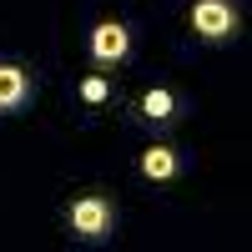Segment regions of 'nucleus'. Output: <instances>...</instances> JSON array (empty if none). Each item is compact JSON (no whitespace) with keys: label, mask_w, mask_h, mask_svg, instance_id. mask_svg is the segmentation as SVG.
Here are the masks:
<instances>
[{"label":"nucleus","mask_w":252,"mask_h":252,"mask_svg":"<svg viewBox=\"0 0 252 252\" xmlns=\"http://www.w3.org/2000/svg\"><path fill=\"white\" fill-rule=\"evenodd\" d=\"M192 31L202 40H222V35L237 31V15H232L227 0H197V5H192Z\"/></svg>","instance_id":"1"},{"label":"nucleus","mask_w":252,"mask_h":252,"mask_svg":"<svg viewBox=\"0 0 252 252\" xmlns=\"http://www.w3.org/2000/svg\"><path fill=\"white\" fill-rule=\"evenodd\" d=\"M71 232L86 237V242L106 237V232H111V207L101 202V197H81V202H71Z\"/></svg>","instance_id":"2"},{"label":"nucleus","mask_w":252,"mask_h":252,"mask_svg":"<svg viewBox=\"0 0 252 252\" xmlns=\"http://www.w3.org/2000/svg\"><path fill=\"white\" fill-rule=\"evenodd\" d=\"M26 71L20 66H0V111H20L26 106Z\"/></svg>","instance_id":"4"},{"label":"nucleus","mask_w":252,"mask_h":252,"mask_svg":"<svg viewBox=\"0 0 252 252\" xmlns=\"http://www.w3.org/2000/svg\"><path fill=\"white\" fill-rule=\"evenodd\" d=\"M126 51H131V35H126V26L106 20V26H96V31H91V56L101 61V66H111V61H121Z\"/></svg>","instance_id":"3"},{"label":"nucleus","mask_w":252,"mask_h":252,"mask_svg":"<svg viewBox=\"0 0 252 252\" xmlns=\"http://www.w3.org/2000/svg\"><path fill=\"white\" fill-rule=\"evenodd\" d=\"M141 172L152 177V182L177 177V152H172V146H152V152H141Z\"/></svg>","instance_id":"5"},{"label":"nucleus","mask_w":252,"mask_h":252,"mask_svg":"<svg viewBox=\"0 0 252 252\" xmlns=\"http://www.w3.org/2000/svg\"><path fill=\"white\" fill-rule=\"evenodd\" d=\"M81 96H86L91 106H96V101H106V81H101V76H86V86H81Z\"/></svg>","instance_id":"7"},{"label":"nucleus","mask_w":252,"mask_h":252,"mask_svg":"<svg viewBox=\"0 0 252 252\" xmlns=\"http://www.w3.org/2000/svg\"><path fill=\"white\" fill-rule=\"evenodd\" d=\"M172 106H177L172 91H161V86H152V91L141 96V116H146V121H166V116H172Z\"/></svg>","instance_id":"6"}]
</instances>
